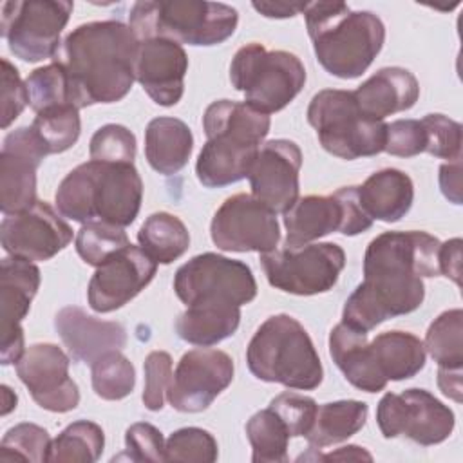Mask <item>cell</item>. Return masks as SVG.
Here are the masks:
<instances>
[{
	"mask_svg": "<svg viewBox=\"0 0 463 463\" xmlns=\"http://www.w3.org/2000/svg\"><path fill=\"white\" fill-rule=\"evenodd\" d=\"M439 244L418 230L374 237L364 255V282L347 297L342 322L369 333L387 318L416 311L425 298L421 279L439 275Z\"/></svg>",
	"mask_w": 463,
	"mask_h": 463,
	"instance_id": "6da1fadb",
	"label": "cell"
},
{
	"mask_svg": "<svg viewBox=\"0 0 463 463\" xmlns=\"http://www.w3.org/2000/svg\"><path fill=\"white\" fill-rule=\"evenodd\" d=\"M137 45L134 31L119 20L89 22L72 29L52 58L67 76L72 105L85 109L123 99L136 80Z\"/></svg>",
	"mask_w": 463,
	"mask_h": 463,
	"instance_id": "7a4b0ae2",
	"label": "cell"
},
{
	"mask_svg": "<svg viewBox=\"0 0 463 463\" xmlns=\"http://www.w3.org/2000/svg\"><path fill=\"white\" fill-rule=\"evenodd\" d=\"M269 116L244 101L217 99L203 116L206 143L195 174L203 186L222 188L248 177L250 166L269 132Z\"/></svg>",
	"mask_w": 463,
	"mask_h": 463,
	"instance_id": "3957f363",
	"label": "cell"
},
{
	"mask_svg": "<svg viewBox=\"0 0 463 463\" xmlns=\"http://www.w3.org/2000/svg\"><path fill=\"white\" fill-rule=\"evenodd\" d=\"M54 201L58 212L74 222H107L125 228L139 213L143 181L134 163L90 159L63 177Z\"/></svg>",
	"mask_w": 463,
	"mask_h": 463,
	"instance_id": "277c9868",
	"label": "cell"
},
{
	"mask_svg": "<svg viewBox=\"0 0 463 463\" xmlns=\"http://www.w3.org/2000/svg\"><path fill=\"white\" fill-rule=\"evenodd\" d=\"M304 18L318 63L342 80L362 76L385 42V25L374 13L344 2H309Z\"/></svg>",
	"mask_w": 463,
	"mask_h": 463,
	"instance_id": "5b68a950",
	"label": "cell"
},
{
	"mask_svg": "<svg viewBox=\"0 0 463 463\" xmlns=\"http://www.w3.org/2000/svg\"><path fill=\"white\" fill-rule=\"evenodd\" d=\"M250 373L262 382L288 389L313 391L322 383L324 369L304 326L286 315L268 317L246 349Z\"/></svg>",
	"mask_w": 463,
	"mask_h": 463,
	"instance_id": "8992f818",
	"label": "cell"
},
{
	"mask_svg": "<svg viewBox=\"0 0 463 463\" xmlns=\"http://www.w3.org/2000/svg\"><path fill=\"white\" fill-rule=\"evenodd\" d=\"M237 24V9L221 2H136L128 14V27L137 40L168 38L195 47L226 42L235 33Z\"/></svg>",
	"mask_w": 463,
	"mask_h": 463,
	"instance_id": "52a82bcc",
	"label": "cell"
},
{
	"mask_svg": "<svg viewBox=\"0 0 463 463\" xmlns=\"http://www.w3.org/2000/svg\"><path fill=\"white\" fill-rule=\"evenodd\" d=\"M230 81L244 94V103L262 114L288 107L306 83L300 58L288 51H268L262 43L242 45L230 63Z\"/></svg>",
	"mask_w": 463,
	"mask_h": 463,
	"instance_id": "ba28073f",
	"label": "cell"
},
{
	"mask_svg": "<svg viewBox=\"0 0 463 463\" xmlns=\"http://www.w3.org/2000/svg\"><path fill=\"white\" fill-rule=\"evenodd\" d=\"M307 121L322 148L340 159L353 161L383 152L387 125L369 119L358 109L353 90H318L309 101Z\"/></svg>",
	"mask_w": 463,
	"mask_h": 463,
	"instance_id": "9c48e42d",
	"label": "cell"
},
{
	"mask_svg": "<svg viewBox=\"0 0 463 463\" xmlns=\"http://www.w3.org/2000/svg\"><path fill=\"white\" fill-rule=\"evenodd\" d=\"M174 291L186 307L232 309L257 297V282L242 260L206 251L175 271Z\"/></svg>",
	"mask_w": 463,
	"mask_h": 463,
	"instance_id": "30bf717a",
	"label": "cell"
},
{
	"mask_svg": "<svg viewBox=\"0 0 463 463\" xmlns=\"http://www.w3.org/2000/svg\"><path fill=\"white\" fill-rule=\"evenodd\" d=\"M74 9L67 0H14L0 7V33L9 51L29 63L54 58Z\"/></svg>",
	"mask_w": 463,
	"mask_h": 463,
	"instance_id": "8fae6325",
	"label": "cell"
},
{
	"mask_svg": "<svg viewBox=\"0 0 463 463\" xmlns=\"http://www.w3.org/2000/svg\"><path fill=\"white\" fill-rule=\"evenodd\" d=\"M260 264L273 288L309 297L333 289L345 266V253L335 242H309L260 253Z\"/></svg>",
	"mask_w": 463,
	"mask_h": 463,
	"instance_id": "7c38bea8",
	"label": "cell"
},
{
	"mask_svg": "<svg viewBox=\"0 0 463 463\" xmlns=\"http://www.w3.org/2000/svg\"><path fill=\"white\" fill-rule=\"evenodd\" d=\"M286 246H304L333 232L358 235L373 226L364 212L356 186H342L331 195H306L284 212Z\"/></svg>",
	"mask_w": 463,
	"mask_h": 463,
	"instance_id": "4fadbf2b",
	"label": "cell"
},
{
	"mask_svg": "<svg viewBox=\"0 0 463 463\" xmlns=\"http://www.w3.org/2000/svg\"><path fill=\"white\" fill-rule=\"evenodd\" d=\"M376 423L383 438H409L430 447L445 441L456 425L454 412L425 389L387 392L376 407Z\"/></svg>",
	"mask_w": 463,
	"mask_h": 463,
	"instance_id": "5bb4252c",
	"label": "cell"
},
{
	"mask_svg": "<svg viewBox=\"0 0 463 463\" xmlns=\"http://www.w3.org/2000/svg\"><path fill=\"white\" fill-rule=\"evenodd\" d=\"M210 237L222 251L268 253L277 250L280 226L269 206L251 194H235L213 213Z\"/></svg>",
	"mask_w": 463,
	"mask_h": 463,
	"instance_id": "9a60e30c",
	"label": "cell"
},
{
	"mask_svg": "<svg viewBox=\"0 0 463 463\" xmlns=\"http://www.w3.org/2000/svg\"><path fill=\"white\" fill-rule=\"evenodd\" d=\"M233 360L221 349L184 353L172 374L166 400L179 412H201L232 383Z\"/></svg>",
	"mask_w": 463,
	"mask_h": 463,
	"instance_id": "2e32d148",
	"label": "cell"
},
{
	"mask_svg": "<svg viewBox=\"0 0 463 463\" xmlns=\"http://www.w3.org/2000/svg\"><path fill=\"white\" fill-rule=\"evenodd\" d=\"M49 203L36 201L31 208L5 215L0 241L7 255L25 260H49L72 241L71 226Z\"/></svg>",
	"mask_w": 463,
	"mask_h": 463,
	"instance_id": "e0dca14e",
	"label": "cell"
},
{
	"mask_svg": "<svg viewBox=\"0 0 463 463\" xmlns=\"http://www.w3.org/2000/svg\"><path fill=\"white\" fill-rule=\"evenodd\" d=\"M71 358L54 344H33L16 362V374L31 398L45 411L69 412L80 403V389L69 376Z\"/></svg>",
	"mask_w": 463,
	"mask_h": 463,
	"instance_id": "ac0fdd59",
	"label": "cell"
},
{
	"mask_svg": "<svg viewBox=\"0 0 463 463\" xmlns=\"http://www.w3.org/2000/svg\"><path fill=\"white\" fill-rule=\"evenodd\" d=\"M40 288V269L36 264L18 257H5L0 264V362L16 364L25 353L22 322L31 309V302Z\"/></svg>",
	"mask_w": 463,
	"mask_h": 463,
	"instance_id": "d6986e66",
	"label": "cell"
},
{
	"mask_svg": "<svg viewBox=\"0 0 463 463\" xmlns=\"http://www.w3.org/2000/svg\"><path fill=\"white\" fill-rule=\"evenodd\" d=\"M157 262L139 246L128 244L96 268L89 280L87 300L92 311L110 313L128 304L154 279Z\"/></svg>",
	"mask_w": 463,
	"mask_h": 463,
	"instance_id": "ffe728a7",
	"label": "cell"
},
{
	"mask_svg": "<svg viewBox=\"0 0 463 463\" xmlns=\"http://www.w3.org/2000/svg\"><path fill=\"white\" fill-rule=\"evenodd\" d=\"M49 156L31 127L5 136L0 152V208L4 215L31 208L36 199V170Z\"/></svg>",
	"mask_w": 463,
	"mask_h": 463,
	"instance_id": "44dd1931",
	"label": "cell"
},
{
	"mask_svg": "<svg viewBox=\"0 0 463 463\" xmlns=\"http://www.w3.org/2000/svg\"><path fill=\"white\" fill-rule=\"evenodd\" d=\"M300 166L302 150L295 141L271 139L260 145L248 172L251 195L275 213H284L298 199Z\"/></svg>",
	"mask_w": 463,
	"mask_h": 463,
	"instance_id": "7402d4cb",
	"label": "cell"
},
{
	"mask_svg": "<svg viewBox=\"0 0 463 463\" xmlns=\"http://www.w3.org/2000/svg\"><path fill=\"white\" fill-rule=\"evenodd\" d=\"M186 71L188 56L181 43L168 38L139 40L134 76L154 103L175 105L184 92Z\"/></svg>",
	"mask_w": 463,
	"mask_h": 463,
	"instance_id": "603a6c76",
	"label": "cell"
},
{
	"mask_svg": "<svg viewBox=\"0 0 463 463\" xmlns=\"http://www.w3.org/2000/svg\"><path fill=\"white\" fill-rule=\"evenodd\" d=\"M54 329L69 356L80 364L92 365L101 354L127 345V329L119 322L94 318L78 306L61 307L54 317Z\"/></svg>",
	"mask_w": 463,
	"mask_h": 463,
	"instance_id": "cb8c5ba5",
	"label": "cell"
},
{
	"mask_svg": "<svg viewBox=\"0 0 463 463\" xmlns=\"http://www.w3.org/2000/svg\"><path fill=\"white\" fill-rule=\"evenodd\" d=\"M358 109L374 121L414 107L420 98L416 76L403 67H383L353 90Z\"/></svg>",
	"mask_w": 463,
	"mask_h": 463,
	"instance_id": "d4e9b609",
	"label": "cell"
},
{
	"mask_svg": "<svg viewBox=\"0 0 463 463\" xmlns=\"http://www.w3.org/2000/svg\"><path fill=\"white\" fill-rule=\"evenodd\" d=\"M329 354L345 380L365 392H380L387 380L376 369L367 333L356 331L344 322L336 324L329 333Z\"/></svg>",
	"mask_w": 463,
	"mask_h": 463,
	"instance_id": "484cf974",
	"label": "cell"
},
{
	"mask_svg": "<svg viewBox=\"0 0 463 463\" xmlns=\"http://www.w3.org/2000/svg\"><path fill=\"white\" fill-rule=\"evenodd\" d=\"M358 201L373 221L396 222L407 215L414 201L412 179L398 168H383L371 174L356 186Z\"/></svg>",
	"mask_w": 463,
	"mask_h": 463,
	"instance_id": "4316f807",
	"label": "cell"
},
{
	"mask_svg": "<svg viewBox=\"0 0 463 463\" xmlns=\"http://www.w3.org/2000/svg\"><path fill=\"white\" fill-rule=\"evenodd\" d=\"M194 136L190 127L170 116L154 118L145 130V157L148 165L163 174H177L190 159Z\"/></svg>",
	"mask_w": 463,
	"mask_h": 463,
	"instance_id": "83f0119b",
	"label": "cell"
},
{
	"mask_svg": "<svg viewBox=\"0 0 463 463\" xmlns=\"http://www.w3.org/2000/svg\"><path fill=\"white\" fill-rule=\"evenodd\" d=\"M376 369L389 382L409 380L425 367L423 342L407 331H385L369 342Z\"/></svg>",
	"mask_w": 463,
	"mask_h": 463,
	"instance_id": "f1b7e54d",
	"label": "cell"
},
{
	"mask_svg": "<svg viewBox=\"0 0 463 463\" xmlns=\"http://www.w3.org/2000/svg\"><path fill=\"white\" fill-rule=\"evenodd\" d=\"M367 412V403L358 400H338L320 405L309 432L304 436L309 449H324L349 439L365 425Z\"/></svg>",
	"mask_w": 463,
	"mask_h": 463,
	"instance_id": "f546056e",
	"label": "cell"
},
{
	"mask_svg": "<svg viewBox=\"0 0 463 463\" xmlns=\"http://www.w3.org/2000/svg\"><path fill=\"white\" fill-rule=\"evenodd\" d=\"M239 322L241 307H186L175 320V333L192 345L212 347L230 338L237 331Z\"/></svg>",
	"mask_w": 463,
	"mask_h": 463,
	"instance_id": "4dcf8cb0",
	"label": "cell"
},
{
	"mask_svg": "<svg viewBox=\"0 0 463 463\" xmlns=\"http://www.w3.org/2000/svg\"><path fill=\"white\" fill-rule=\"evenodd\" d=\"M137 242L152 260L170 264L188 250L190 233L179 217L168 212H156L141 224Z\"/></svg>",
	"mask_w": 463,
	"mask_h": 463,
	"instance_id": "1f68e13d",
	"label": "cell"
},
{
	"mask_svg": "<svg viewBox=\"0 0 463 463\" xmlns=\"http://www.w3.org/2000/svg\"><path fill=\"white\" fill-rule=\"evenodd\" d=\"M105 447L103 429L89 420L67 425L52 441L47 461L52 463H94Z\"/></svg>",
	"mask_w": 463,
	"mask_h": 463,
	"instance_id": "d6a6232c",
	"label": "cell"
},
{
	"mask_svg": "<svg viewBox=\"0 0 463 463\" xmlns=\"http://www.w3.org/2000/svg\"><path fill=\"white\" fill-rule=\"evenodd\" d=\"M246 436L251 445L253 463H286L289 432L282 420L269 409L255 412L246 423Z\"/></svg>",
	"mask_w": 463,
	"mask_h": 463,
	"instance_id": "836d02e7",
	"label": "cell"
},
{
	"mask_svg": "<svg viewBox=\"0 0 463 463\" xmlns=\"http://www.w3.org/2000/svg\"><path fill=\"white\" fill-rule=\"evenodd\" d=\"M425 351L438 367L461 369L463 365V311L459 307L443 311L427 329Z\"/></svg>",
	"mask_w": 463,
	"mask_h": 463,
	"instance_id": "e575fe53",
	"label": "cell"
},
{
	"mask_svg": "<svg viewBox=\"0 0 463 463\" xmlns=\"http://www.w3.org/2000/svg\"><path fill=\"white\" fill-rule=\"evenodd\" d=\"M31 128L45 146L47 154H61L80 137V109L71 103L45 109L36 114Z\"/></svg>",
	"mask_w": 463,
	"mask_h": 463,
	"instance_id": "d590c367",
	"label": "cell"
},
{
	"mask_svg": "<svg viewBox=\"0 0 463 463\" xmlns=\"http://www.w3.org/2000/svg\"><path fill=\"white\" fill-rule=\"evenodd\" d=\"M90 380L96 396L116 402L134 391L136 369L121 351H109L90 365Z\"/></svg>",
	"mask_w": 463,
	"mask_h": 463,
	"instance_id": "8d00e7d4",
	"label": "cell"
},
{
	"mask_svg": "<svg viewBox=\"0 0 463 463\" xmlns=\"http://www.w3.org/2000/svg\"><path fill=\"white\" fill-rule=\"evenodd\" d=\"M76 251L89 266H101L112 255L130 244L121 226L107 222H87L76 233Z\"/></svg>",
	"mask_w": 463,
	"mask_h": 463,
	"instance_id": "74e56055",
	"label": "cell"
},
{
	"mask_svg": "<svg viewBox=\"0 0 463 463\" xmlns=\"http://www.w3.org/2000/svg\"><path fill=\"white\" fill-rule=\"evenodd\" d=\"M51 441L52 439L43 427L27 421L18 423L2 438L0 461H47Z\"/></svg>",
	"mask_w": 463,
	"mask_h": 463,
	"instance_id": "f35d334b",
	"label": "cell"
},
{
	"mask_svg": "<svg viewBox=\"0 0 463 463\" xmlns=\"http://www.w3.org/2000/svg\"><path fill=\"white\" fill-rule=\"evenodd\" d=\"M25 87L29 94V107L36 114L51 107L67 105V103L72 105L67 76L56 61L34 69L27 76Z\"/></svg>",
	"mask_w": 463,
	"mask_h": 463,
	"instance_id": "ab89813d",
	"label": "cell"
},
{
	"mask_svg": "<svg viewBox=\"0 0 463 463\" xmlns=\"http://www.w3.org/2000/svg\"><path fill=\"white\" fill-rule=\"evenodd\" d=\"M219 456L215 438L199 427H183L174 430L165 441V461L213 463Z\"/></svg>",
	"mask_w": 463,
	"mask_h": 463,
	"instance_id": "60d3db41",
	"label": "cell"
},
{
	"mask_svg": "<svg viewBox=\"0 0 463 463\" xmlns=\"http://www.w3.org/2000/svg\"><path fill=\"white\" fill-rule=\"evenodd\" d=\"M89 154L94 161L134 163L136 136L123 125L109 123L99 127L89 143Z\"/></svg>",
	"mask_w": 463,
	"mask_h": 463,
	"instance_id": "b9f144b4",
	"label": "cell"
},
{
	"mask_svg": "<svg viewBox=\"0 0 463 463\" xmlns=\"http://www.w3.org/2000/svg\"><path fill=\"white\" fill-rule=\"evenodd\" d=\"M268 407L282 420L291 438H304L309 432L318 409L313 398L291 391L275 396Z\"/></svg>",
	"mask_w": 463,
	"mask_h": 463,
	"instance_id": "7bdbcfd3",
	"label": "cell"
},
{
	"mask_svg": "<svg viewBox=\"0 0 463 463\" xmlns=\"http://www.w3.org/2000/svg\"><path fill=\"white\" fill-rule=\"evenodd\" d=\"M421 123L427 136V154L449 161L461 159V125L458 121L443 114H427Z\"/></svg>",
	"mask_w": 463,
	"mask_h": 463,
	"instance_id": "ee69618b",
	"label": "cell"
},
{
	"mask_svg": "<svg viewBox=\"0 0 463 463\" xmlns=\"http://www.w3.org/2000/svg\"><path fill=\"white\" fill-rule=\"evenodd\" d=\"M143 403L148 411H161L172 380V356L166 351H152L143 362Z\"/></svg>",
	"mask_w": 463,
	"mask_h": 463,
	"instance_id": "f6af8a7d",
	"label": "cell"
},
{
	"mask_svg": "<svg viewBox=\"0 0 463 463\" xmlns=\"http://www.w3.org/2000/svg\"><path fill=\"white\" fill-rule=\"evenodd\" d=\"M427 136L421 119H396L387 125L383 152L396 157H414L425 152Z\"/></svg>",
	"mask_w": 463,
	"mask_h": 463,
	"instance_id": "bcb514c9",
	"label": "cell"
},
{
	"mask_svg": "<svg viewBox=\"0 0 463 463\" xmlns=\"http://www.w3.org/2000/svg\"><path fill=\"white\" fill-rule=\"evenodd\" d=\"M165 438L146 421L132 423L125 432L127 454L132 461H165Z\"/></svg>",
	"mask_w": 463,
	"mask_h": 463,
	"instance_id": "7dc6e473",
	"label": "cell"
},
{
	"mask_svg": "<svg viewBox=\"0 0 463 463\" xmlns=\"http://www.w3.org/2000/svg\"><path fill=\"white\" fill-rule=\"evenodd\" d=\"M2 128H7L29 105V94L25 81H22L18 69L7 60L2 58Z\"/></svg>",
	"mask_w": 463,
	"mask_h": 463,
	"instance_id": "c3c4849f",
	"label": "cell"
},
{
	"mask_svg": "<svg viewBox=\"0 0 463 463\" xmlns=\"http://www.w3.org/2000/svg\"><path fill=\"white\" fill-rule=\"evenodd\" d=\"M438 266L439 275L454 280L458 286L461 284V239L456 237L439 244Z\"/></svg>",
	"mask_w": 463,
	"mask_h": 463,
	"instance_id": "681fc988",
	"label": "cell"
},
{
	"mask_svg": "<svg viewBox=\"0 0 463 463\" xmlns=\"http://www.w3.org/2000/svg\"><path fill=\"white\" fill-rule=\"evenodd\" d=\"M439 190L454 204H461V159L439 166Z\"/></svg>",
	"mask_w": 463,
	"mask_h": 463,
	"instance_id": "f907efd6",
	"label": "cell"
},
{
	"mask_svg": "<svg viewBox=\"0 0 463 463\" xmlns=\"http://www.w3.org/2000/svg\"><path fill=\"white\" fill-rule=\"evenodd\" d=\"M251 5L266 18H291L306 9V2H253Z\"/></svg>",
	"mask_w": 463,
	"mask_h": 463,
	"instance_id": "816d5d0a",
	"label": "cell"
},
{
	"mask_svg": "<svg viewBox=\"0 0 463 463\" xmlns=\"http://www.w3.org/2000/svg\"><path fill=\"white\" fill-rule=\"evenodd\" d=\"M438 387L439 391L454 400V402H461L463 400V387H461V369H445V367H438Z\"/></svg>",
	"mask_w": 463,
	"mask_h": 463,
	"instance_id": "f5cc1de1",
	"label": "cell"
},
{
	"mask_svg": "<svg viewBox=\"0 0 463 463\" xmlns=\"http://www.w3.org/2000/svg\"><path fill=\"white\" fill-rule=\"evenodd\" d=\"M318 459H336V461H349V459H365V461H371L373 456L364 450L362 447L358 445H347V447H340L336 449L335 452H329L326 456H317L315 461Z\"/></svg>",
	"mask_w": 463,
	"mask_h": 463,
	"instance_id": "db71d44e",
	"label": "cell"
},
{
	"mask_svg": "<svg viewBox=\"0 0 463 463\" xmlns=\"http://www.w3.org/2000/svg\"><path fill=\"white\" fill-rule=\"evenodd\" d=\"M13 409H16V394L7 385H2V414L5 416Z\"/></svg>",
	"mask_w": 463,
	"mask_h": 463,
	"instance_id": "11a10c76",
	"label": "cell"
}]
</instances>
